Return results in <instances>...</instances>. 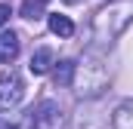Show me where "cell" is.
<instances>
[{"label": "cell", "mask_w": 133, "mask_h": 129, "mask_svg": "<svg viewBox=\"0 0 133 129\" xmlns=\"http://www.w3.org/2000/svg\"><path fill=\"white\" fill-rule=\"evenodd\" d=\"M25 98V83L16 71H3L0 74V111H12L19 108V101Z\"/></svg>", "instance_id": "obj_1"}, {"label": "cell", "mask_w": 133, "mask_h": 129, "mask_svg": "<svg viewBox=\"0 0 133 129\" xmlns=\"http://www.w3.org/2000/svg\"><path fill=\"white\" fill-rule=\"evenodd\" d=\"M31 129H65V117L59 111L56 101H40L37 111H34V120H31Z\"/></svg>", "instance_id": "obj_2"}, {"label": "cell", "mask_w": 133, "mask_h": 129, "mask_svg": "<svg viewBox=\"0 0 133 129\" xmlns=\"http://www.w3.org/2000/svg\"><path fill=\"white\" fill-rule=\"evenodd\" d=\"M53 64H56V55H53V49H50V46H37V49L31 52L28 71H31V74H46Z\"/></svg>", "instance_id": "obj_3"}, {"label": "cell", "mask_w": 133, "mask_h": 129, "mask_svg": "<svg viewBox=\"0 0 133 129\" xmlns=\"http://www.w3.org/2000/svg\"><path fill=\"white\" fill-rule=\"evenodd\" d=\"M16 55H19V37L12 31H3L0 34V64L16 62Z\"/></svg>", "instance_id": "obj_4"}, {"label": "cell", "mask_w": 133, "mask_h": 129, "mask_svg": "<svg viewBox=\"0 0 133 129\" xmlns=\"http://www.w3.org/2000/svg\"><path fill=\"white\" fill-rule=\"evenodd\" d=\"M46 25H50V31L56 34V37H71L74 34V22L62 15V12H53V15H46Z\"/></svg>", "instance_id": "obj_5"}, {"label": "cell", "mask_w": 133, "mask_h": 129, "mask_svg": "<svg viewBox=\"0 0 133 129\" xmlns=\"http://www.w3.org/2000/svg\"><path fill=\"white\" fill-rule=\"evenodd\" d=\"M74 74H77V64L71 62V59H62V62L56 64V71H53V80H56V86H71L74 83Z\"/></svg>", "instance_id": "obj_6"}, {"label": "cell", "mask_w": 133, "mask_h": 129, "mask_svg": "<svg viewBox=\"0 0 133 129\" xmlns=\"http://www.w3.org/2000/svg\"><path fill=\"white\" fill-rule=\"evenodd\" d=\"M115 129H133V101H124L115 111Z\"/></svg>", "instance_id": "obj_7"}, {"label": "cell", "mask_w": 133, "mask_h": 129, "mask_svg": "<svg viewBox=\"0 0 133 129\" xmlns=\"http://www.w3.org/2000/svg\"><path fill=\"white\" fill-rule=\"evenodd\" d=\"M46 9V0H25L22 3V19H40Z\"/></svg>", "instance_id": "obj_8"}, {"label": "cell", "mask_w": 133, "mask_h": 129, "mask_svg": "<svg viewBox=\"0 0 133 129\" xmlns=\"http://www.w3.org/2000/svg\"><path fill=\"white\" fill-rule=\"evenodd\" d=\"M9 15H12V9H9L6 3H0V28H3L6 22H9Z\"/></svg>", "instance_id": "obj_9"}, {"label": "cell", "mask_w": 133, "mask_h": 129, "mask_svg": "<svg viewBox=\"0 0 133 129\" xmlns=\"http://www.w3.org/2000/svg\"><path fill=\"white\" fill-rule=\"evenodd\" d=\"M68 3H77V0H68Z\"/></svg>", "instance_id": "obj_10"}]
</instances>
